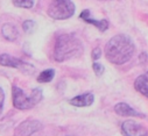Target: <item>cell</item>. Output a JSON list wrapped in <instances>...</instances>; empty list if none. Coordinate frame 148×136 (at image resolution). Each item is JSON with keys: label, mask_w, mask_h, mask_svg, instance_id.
<instances>
[{"label": "cell", "mask_w": 148, "mask_h": 136, "mask_svg": "<svg viewBox=\"0 0 148 136\" xmlns=\"http://www.w3.org/2000/svg\"><path fill=\"white\" fill-rule=\"evenodd\" d=\"M135 50V46L131 37L119 34L111 39L105 46V56L108 62L120 65L128 62Z\"/></svg>", "instance_id": "obj_1"}, {"label": "cell", "mask_w": 148, "mask_h": 136, "mask_svg": "<svg viewBox=\"0 0 148 136\" xmlns=\"http://www.w3.org/2000/svg\"><path fill=\"white\" fill-rule=\"evenodd\" d=\"M83 52L82 42L73 34L60 35L55 43L54 58L57 62H64L72 57H77Z\"/></svg>", "instance_id": "obj_2"}, {"label": "cell", "mask_w": 148, "mask_h": 136, "mask_svg": "<svg viewBox=\"0 0 148 136\" xmlns=\"http://www.w3.org/2000/svg\"><path fill=\"white\" fill-rule=\"evenodd\" d=\"M12 97H13V105L18 109H30L38 105L42 100V90L34 88L32 93L28 95L23 92L22 88L13 85L12 87Z\"/></svg>", "instance_id": "obj_3"}, {"label": "cell", "mask_w": 148, "mask_h": 136, "mask_svg": "<svg viewBox=\"0 0 148 136\" xmlns=\"http://www.w3.org/2000/svg\"><path fill=\"white\" fill-rule=\"evenodd\" d=\"M76 6L71 0H51L48 7V15L55 20H65L75 14Z\"/></svg>", "instance_id": "obj_4"}, {"label": "cell", "mask_w": 148, "mask_h": 136, "mask_svg": "<svg viewBox=\"0 0 148 136\" xmlns=\"http://www.w3.org/2000/svg\"><path fill=\"white\" fill-rule=\"evenodd\" d=\"M0 65H4V66H10V67H15V69H20L21 71L23 72H27V73H30V72H34V67L19 59V58H15V57H12L7 54H3L0 55Z\"/></svg>", "instance_id": "obj_5"}, {"label": "cell", "mask_w": 148, "mask_h": 136, "mask_svg": "<svg viewBox=\"0 0 148 136\" xmlns=\"http://www.w3.org/2000/svg\"><path fill=\"white\" fill-rule=\"evenodd\" d=\"M42 127H43V124L41 123V121L29 119L19 124L18 134H19V136H32L33 134L41 130Z\"/></svg>", "instance_id": "obj_6"}, {"label": "cell", "mask_w": 148, "mask_h": 136, "mask_svg": "<svg viewBox=\"0 0 148 136\" xmlns=\"http://www.w3.org/2000/svg\"><path fill=\"white\" fill-rule=\"evenodd\" d=\"M121 130L124 136H148L147 130L135 121H125L121 124Z\"/></svg>", "instance_id": "obj_7"}, {"label": "cell", "mask_w": 148, "mask_h": 136, "mask_svg": "<svg viewBox=\"0 0 148 136\" xmlns=\"http://www.w3.org/2000/svg\"><path fill=\"white\" fill-rule=\"evenodd\" d=\"M114 111L117 114L121 115V116H136V118H143L145 115L139 113L138 111H135L134 108H132L130 105L125 104V103H119L114 106Z\"/></svg>", "instance_id": "obj_8"}, {"label": "cell", "mask_w": 148, "mask_h": 136, "mask_svg": "<svg viewBox=\"0 0 148 136\" xmlns=\"http://www.w3.org/2000/svg\"><path fill=\"white\" fill-rule=\"evenodd\" d=\"M93 100H95L93 94L88 92V93L79 94V95H77L75 98H72L70 100V104L73 105V106H77V107H86V106L92 105Z\"/></svg>", "instance_id": "obj_9"}, {"label": "cell", "mask_w": 148, "mask_h": 136, "mask_svg": "<svg viewBox=\"0 0 148 136\" xmlns=\"http://www.w3.org/2000/svg\"><path fill=\"white\" fill-rule=\"evenodd\" d=\"M81 19H83L84 21H86L88 23H91V24H95L100 31H105L107 28H108V22L106 20H95L90 16V11L89 10H84L82 13H81Z\"/></svg>", "instance_id": "obj_10"}, {"label": "cell", "mask_w": 148, "mask_h": 136, "mask_svg": "<svg viewBox=\"0 0 148 136\" xmlns=\"http://www.w3.org/2000/svg\"><path fill=\"white\" fill-rule=\"evenodd\" d=\"M1 33L3 36L7 40V41H15L19 36V30L18 28L13 24V23H5L1 27Z\"/></svg>", "instance_id": "obj_11"}, {"label": "cell", "mask_w": 148, "mask_h": 136, "mask_svg": "<svg viewBox=\"0 0 148 136\" xmlns=\"http://www.w3.org/2000/svg\"><path fill=\"white\" fill-rule=\"evenodd\" d=\"M134 87L139 93H141L142 95L148 98V79L145 77V75H142L135 79Z\"/></svg>", "instance_id": "obj_12"}, {"label": "cell", "mask_w": 148, "mask_h": 136, "mask_svg": "<svg viewBox=\"0 0 148 136\" xmlns=\"http://www.w3.org/2000/svg\"><path fill=\"white\" fill-rule=\"evenodd\" d=\"M54 76H55V71H54L53 69L45 70V71H42V72L39 75L38 82H39V83H49V82L53 80Z\"/></svg>", "instance_id": "obj_13"}, {"label": "cell", "mask_w": 148, "mask_h": 136, "mask_svg": "<svg viewBox=\"0 0 148 136\" xmlns=\"http://www.w3.org/2000/svg\"><path fill=\"white\" fill-rule=\"evenodd\" d=\"M13 4L14 6L21 8H32L34 5V0H13Z\"/></svg>", "instance_id": "obj_14"}, {"label": "cell", "mask_w": 148, "mask_h": 136, "mask_svg": "<svg viewBox=\"0 0 148 136\" xmlns=\"http://www.w3.org/2000/svg\"><path fill=\"white\" fill-rule=\"evenodd\" d=\"M22 28H23V30L26 33H33L35 30V28H36V23L34 21H32V20H27V21L23 22Z\"/></svg>", "instance_id": "obj_15"}, {"label": "cell", "mask_w": 148, "mask_h": 136, "mask_svg": "<svg viewBox=\"0 0 148 136\" xmlns=\"http://www.w3.org/2000/svg\"><path fill=\"white\" fill-rule=\"evenodd\" d=\"M92 67H93V71H95V73L97 76H101L103 72H104V70H105L104 66L101 64H99V63H93L92 64Z\"/></svg>", "instance_id": "obj_16"}, {"label": "cell", "mask_w": 148, "mask_h": 136, "mask_svg": "<svg viewBox=\"0 0 148 136\" xmlns=\"http://www.w3.org/2000/svg\"><path fill=\"white\" fill-rule=\"evenodd\" d=\"M100 56H101V50H100V48H96V49H93V51H92V59H99L100 58Z\"/></svg>", "instance_id": "obj_17"}, {"label": "cell", "mask_w": 148, "mask_h": 136, "mask_svg": "<svg viewBox=\"0 0 148 136\" xmlns=\"http://www.w3.org/2000/svg\"><path fill=\"white\" fill-rule=\"evenodd\" d=\"M4 101H5V94H4V91L3 88L0 87V114L3 112V107H4Z\"/></svg>", "instance_id": "obj_18"}, {"label": "cell", "mask_w": 148, "mask_h": 136, "mask_svg": "<svg viewBox=\"0 0 148 136\" xmlns=\"http://www.w3.org/2000/svg\"><path fill=\"white\" fill-rule=\"evenodd\" d=\"M145 77H146V78H147V79H148V72H147V73H146V75H145Z\"/></svg>", "instance_id": "obj_19"}, {"label": "cell", "mask_w": 148, "mask_h": 136, "mask_svg": "<svg viewBox=\"0 0 148 136\" xmlns=\"http://www.w3.org/2000/svg\"><path fill=\"white\" fill-rule=\"evenodd\" d=\"M69 136H73V135H69Z\"/></svg>", "instance_id": "obj_20"}]
</instances>
